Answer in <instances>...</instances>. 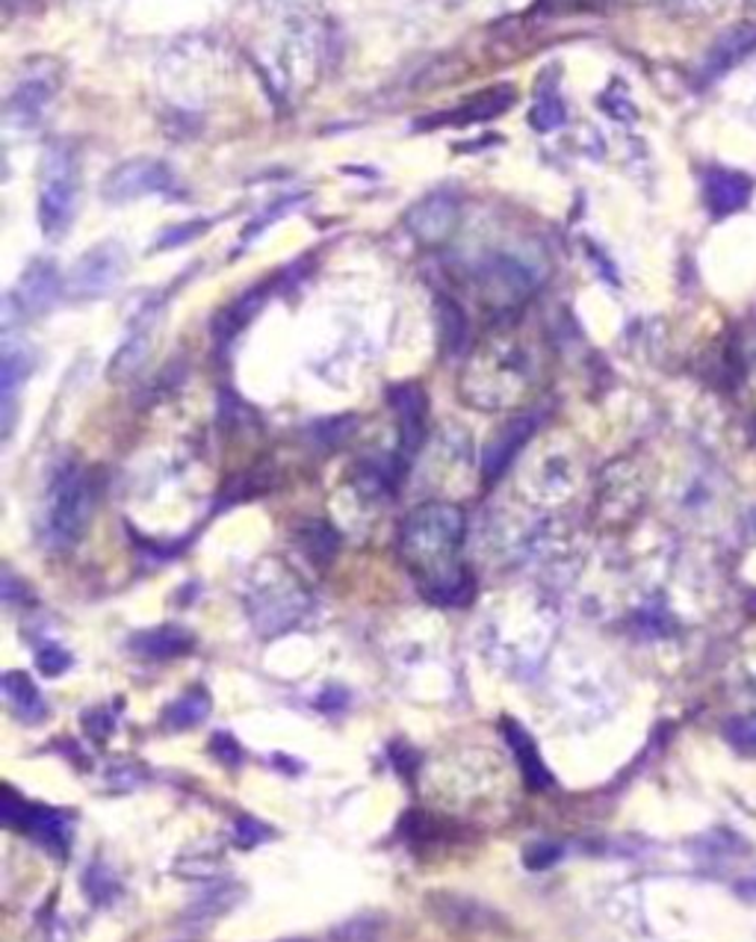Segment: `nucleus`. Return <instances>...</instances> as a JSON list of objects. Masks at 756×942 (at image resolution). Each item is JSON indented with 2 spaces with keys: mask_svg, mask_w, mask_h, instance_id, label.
I'll use <instances>...</instances> for the list:
<instances>
[{
  "mask_svg": "<svg viewBox=\"0 0 756 942\" xmlns=\"http://www.w3.org/2000/svg\"><path fill=\"white\" fill-rule=\"evenodd\" d=\"M754 196V180L733 168H709L704 175V201L713 216H733Z\"/></svg>",
  "mask_w": 756,
  "mask_h": 942,
  "instance_id": "obj_14",
  "label": "nucleus"
},
{
  "mask_svg": "<svg viewBox=\"0 0 756 942\" xmlns=\"http://www.w3.org/2000/svg\"><path fill=\"white\" fill-rule=\"evenodd\" d=\"M127 275V252L125 246L116 240H106L92 246L89 252H84L74 266L68 269L65 278V293L77 299V302H89V299H104L116 290L118 284L125 281Z\"/></svg>",
  "mask_w": 756,
  "mask_h": 942,
  "instance_id": "obj_5",
  "label": "nucleus"
},
{
  "mask_svg": "<svg viewBox=\"0 0 756 942\" xmlns=\"http://www.w3.org/2000/svg\"><path fill=\"white\" fill-rule=\"evenodd\" d=\"M172 189H175V175L163 160L134 158L110 168V175L101 184V196L110 204H127L146 196H163Z\"/></svg>",
  "mask_w": 756,
  "mask_h": 942,
  "instance_id": "obj_6",
  "label": "nucleus"
},
{
  "mask_svg": "<svg viewBox=\"0 0 756 942\" xmlns=\"http://www.w3.org/2000/svg\"><path fill=\"white\" fill-rule=\"evenodd\" d=\"M319 706H323L326 713H331V706H346V691H326V694L319 698Z\"/></svg>",
  "mask_w": 756,
  "mask_h": 942,
  "instance_id": "obj_36",
  "label": "nucleus"
},
{
  "mask_svg": "<svg viewBox=\"0 0 756 942\" xmlns=\"http://www.w3.org/2000/svg\"><path fill=\"white\" fill-rule=\"evenodd\" d=\"M0 691H3V701L12 709V715L22 718L24 724H39L48 715L42 694L24 670H7L0 680Z\"/></svg>",
  "mask_w": 756,
  "mask_h": 942,
  "instance_id": "obj_17",
  "label": "nucleus"
},
{
  "mask_svg": "<svg viewBox=\"0 0 756 942\" xmlns=\"http://www.w3.org/2000/svg\"><path fill=\"white\" fill-rule=\"evenodd\" d=\"M237 901L234 887H216V895H204V899L189 910V919H211L213 913H225Z\"/></svg>",
  "mask_w": 756,
  "mask_h": 942,
  "instance_id": "obj_28",
  "label": "nucleus"
},
{
  "mask_svg": "<svg viewBox=\"0 0 756 942\" xmlns=\"http://www.w3.org/2000/svg\"><path fill=\"white\" fill-rule=\"evenodd\" d=\"M724 739L739 751L756 754V715H735L724 724Z\"/></svg>",
  "mask_w": 756,
  "mask_h": 942,
  "instance_id": "obj_27",
  "label": "nucleus"
},
{
  "mask_svg": "<svg viewBox=\"0 0 756 942\" xmlns=\"http://www.w3.org/2000/svg\"><path fill=\"white\" fill-rule=\"evenodd\" d=\"M295 541L305 550L307 558H314L316 565H326L337 550V532L323 520H307L295 535Z\"/></svg>",
  "mask_w": 756,
  "mask_h": 942,
  "instance_id": "obj_23",
  "label": "nucleus"
},
{
  "mask_svg": "<svg viewBox=\"0 0 756 942\" xmlns=\"http://www.w3.org/2000/svg\"><path fill=\"white\" fill-rule=\"evenodd\" d=\"M393 409L400 414V452H396V476H405L423 440H426V393L417 385H400L393 390Z\"/></svg>",
  "mask_w": 756,
  "mask_h": 942,
  "instance_id": "obj_11",
  "label": "nucleus"
},
{
  "mask_svg": "<svg viewBox=\"0 0 756 942\" xmlns=\"http://www.w3.org/2000/svg\"><path fill=\"white\" fill-rule=\"evenodd\" d=\"M482 287L494 304H515L536 290V275L515 258H494L484 263Z\"/></svg>",
  "mask_w": 756,
  "mask_h": 942,
  "instance_id": "obj_13",
  "label": "nucleus"
},
{
  "mask_svg": "<svg viewBox=\"0 0 756 942\" xmlns=\"http://www.w3.org/2000/svg\"><path fill=\"white\" fill-rule=\"evenodd\" d=\"M60 65L51 60L33 63L27 72L15 80L10 98H7V122L15 127H30L42 118L45 106L51 104L53 95L60 92Z\"/></svg>",
  "mask_w": 756,
  "mask_h": 942,
  "instance_id": "obj_8",
  "label": "nucleus"
},
{
  "mask_svg": "<svg viewBox=\"0 0 756 942\" xmlns=\"http://www.w3.org/2000/svg\"><path fill=\"white\" fill-rule=\"evenodd\" d=\"M36 665H39V670H42L45 677H60L63 670L72 668V656H68L60 644H48V648L39 650Z\"/></svg>",
  "mask_w": 756,
  "mask_h": 942,
  "instance_id": "obj_30",
  "label": "nucleus"
},
{
  "mask_svg": "<svg viewBox=\"0 0 756 942\" xmlns=\"http://www.w3.org/2000/svg\"><path fill=\"white\" fill-rule=\"evenodd\" d=\"M299 201H302V196H293V199H281V201H278V204H273V208L263 213L261 219L252 222V228L242 234V242H252L254 237H257L261 230L269 228V225H273L275 219H281V216H287V213H290V210H293L295 204H299Z\"/></svg>",
  "mask_w": 756,
  "mask_h": 942,
  "instance_id": "obj_31",
  "label": "nucleus"
},
{
  "mask_svg": "<svg viewBox=\"0 0 756 942\" xmlns=\"http://www.w3.org/2000/svg\"><path fill=\"white\" fill-rule=\"evenodd\" d=\"M207 228H211V222H187V225H178V228L166 230V234L160 237L158 249H175V246H180V242L196 240V237L204 234Z\"/></svg>",
  "mask_w": 756,
  "mask_h": 942,
  "instance_id": "obj_33",
  "label": "nucleus"
},
{
  "mask_svg": "<svg viewBox=\"0 0 756 942\" xmlns=\"http://www.w3.org/2000/svg\"><path fill=\"white\" fill-rule=\"evenodd\" d=\"M505 739H508L512 751H515L526 786H529L532 792L550 789V786H553V775H550V768H546V763L541 759V754H538V744L532 742V736L526 733L520 724L505 721Z\"/></svg>",
  "mask_w": 756,
  "mask_h": 942,
  "instance_id": "obj_18",
  "label": "nucleus"
},
{
  "mask_svg": "<svg viewBox=\"0 0 756 942\" xmlns=\"http://www.w3.org/2000/svg\"><path fill=\"white\" fill-rule=\"evenodd\" d=\"M462 222V208L450 192H431L405 213V228L423 246H441Z\"/></svg>",
  "mask_w": 756,
  "mask_h": 942,
  "instance_id": "obj_10",
  "label": "nucleus"
},
{
  "mask_svg": "<svg viewBox=\"0 0 756 942\" xmlns=\"http://www.w3.org/2000/svg\"><path fill=\"white\" fill-rule=\"evenodd\" d=\"M467 514L455 503H423L405 517L400 532V555L423 594L438 603H462L472 579L462 565Z\"/></svg>",
  "mask_w": 756,
  "mask_h": 942,
  "instance_id": "obj_1",
  "label": "nucleus"
},
{
  "mask_svg": "<svg viewBox=\"0 0 756 942\" xmlns=\"http://www.w3.org/2000/svg\"><path fill=\"white\" fill-rule=\"evenodd\" d=\"M146 357H148V337L142 335L127 337L125 346H122V349L116 352V357L110 361V369H106V373H110L113 381H125V378L134 376V373L146 364Z\"/></svg>",
  "mask_w": 756,
  "mask_h": 942,
  "instance_id": "obj_25",
  "label": "nucleus"
},
{
  "mask_svg": "<svg viewBox=\"0 0 756 942\" xmlns=\"http://www.w3.org/2000/svg\"><path fill=\"white\" fill-rule=\"evenodd\" d=\"M130 648L148 656V660H175V656H184L192 648V636L178 627H158L139 632L137 639L130 641Z\"/></svg>",
  "mask_w": 756,
  "mask_h": 942,
  "instance_id": "obj_20",
  "label": "nucleus"
},
{
  "mask_svg": "<svg viewBox=\"0 0 756 942\" xmlns=\"http://www.w3.org/2000/svg\"><path fill=\"white\" fill-rule=\"evenodd\" d=\"M567 122L565 101L558 92V84L553 77H541V86L536 92V104L529 110V125L536 127L538 134H550Z\"/></svg>",
  "mask_w": 756,
  "mask_h": 942,
  "instance_id": "obj_21",
  "label": "nucleus"
},
{
  "mask_svg": "<svg viewBox=\"0 0 756 942\" xmlns=\"http://www.w3.org/2000/svg\"><path fill=\"white\" fill-rule=\"evenodd\" d=\"M211 694L204 689H192L187 694H180L178 701L168 703L166 713H163V724L168 730H189L201 724L207 715H211Z\"/></svg>",
  "mask_w": 756,
  "mask_h": 942,
  "instance_id": "obj_22",
  "label": "nucleus"
},
{
  "mask_svg": "<svg viewBox=\"0 0 756 942\" xmlns=\"http://www.w3.org/2000/svg\"><path fill=\"white\" fill-rule=\"evenodd\" d=\"M33 367H36V355H33L30 343L15 335L12 325L3 323V343H0V409H3L0 423H3V435H10L12 419H15V390L27 381Z\"/></svg>",
  "mask_w": 756,
  "mask_h": 942,
  "instance_id": "obj_9",
  "label": "nucleus"
},
{
  "mask_svg": "<svg viewBox=\"0 0 756 942\" xmlns=\"http://www.w3.org/2000/svg\"><path fill=\"white\" fill-rule=\"evenodd\" d=\"M245 600H249V615H252L254 627L266 636L293 627L307 608L305 591L295 582V576L287 574V570L284 574L281 570L278 574L257 570Z\"/></svg>",
  "mask_w": 756,
  "mask_h": 942,
  "instance_id": "obj_4",
  "label": "nucleus"
},
{
  "mask_svg": "<svg viewBox=\"0 0 756 942\" xmlns=\"http://www.w3.org/2000/svg\"><path fill=\"white\" fill-rule=\"evenodd\" d=\"M558 857H562V845H556V842H536L524 854L529 869H550L553 863H558Z\"/></svg>",
  "mask_w": 756,
  "mask_h": 942,
  "instance_id": "obj_32",
  "label": "nucleus"
},
{
  "mask_svg": "<svg viewBox=\"0 0 756 942\" xmlns=\"http://www.w3.org/2000/svg\"><path fill=\"white\" fill-rule=\"evenodd\" d=\"M211 751L219 756L225 765H240L242 763V748L240 742L234 739L231 733H216L211 739Z\"/></svg>",
  "mask_w": 756,
  "mask_h": 942,
  "instance_id": "obj_34",
  "label": "nucleus"
},
{
  "mask_svg": "<svg viewBox=\"0 0 756 942\" xmlns=\"http://www.w3.org/2000/svg\"><path fill=\"white\" fill-rule=\"evenodd\" d=\"M261 304H263L261 290H252V293L242 296L240 302H234L225 314H219V319H216V337H219V340H228V337L237 335L242 325L257 314Z\"/></svg>",
  "mask_w": 756,
  "mask_h": 942,
  "instance_id": "obj_24",
  "label": "nucleus"
},
{
  "mask_svg": "<svg viewBox=\"0 0 756 942\" xmlns=\"http://www.w3.org/2000/svg\"><path fill=\"white\" fill-rule=\"evenodd\" d=\"M65 290V281L60 278V269L56 263L45 261V258H36V261L27 263V269L18 278V287H15V304L22 314L42 316L51 311L53 304L60 302V293Z\"/></svg>",
  "mask_w": 756,
  "mask_h": 942,
  "instance_id": "obj_12",
  "label": "nucleus"
},
{
  "mask_svg": "<svg viewBox=\"0 0 756 942\" xmlns=\"http://www.w3.org/2000/svg\"><path fill=\"white\" fill-rule=\"evenodd\" d=\"M80 199V166L68 142H51L39 166V225L48 240H60L72 228Z\"/></svg>",
  "mask_w": 756,
  "mask_h": 942,
  "instance_id": "obj_3",
  "label": "nucleus"
},
{
  "mask_svg": "<svg viewBox=\"0 0 756 942\" xmlns=\"http://www.w3.org/2000/svg\"><path fill=\"white\" fill-rule=\"evenodd\" d=\"M84 890L86 895L94 901V904H110V901L116 899L118 892H122V887H118V880L110 875V871L104 869V866H92V869L86 871L84 878Z\"/></svg>",
  "mask_w": 756,
  "mask_h": 942,
  "instance_id": "obj_26",
  "label": "nucleus"
},
{
  "mask_svg": "<svg viewBox=\"0 0 756 942\" xmlns=\"http://www.w3.org/2000/svg\"><path fill=\"white\" fill-rule=\"evenodd\" d=\"M536 435V419L520 417L505 423L503 429L496 431L494 438L488 440V447L482 452V473L484 482H494L505 473V467L517 459V452L524 450L526 440Z\"/></svg>",
  "mask_w": 756,
  "mask_h": 942,
  "instance_id": "obj_15",
  "label": "nucleus"
},
{
  "mask_svg": "<svg viewBox=\"0 0 756 942\" xmlns=\"http://www.w3.org/2000/svg\"><path fill=\"white\" fill-rule=\"evenodd\" d=\"M86 727L92 730V736H94V730H98V736H106L110 730H113V721H110V718H104L101 713H94V715H86Z\"/></svg>",
  "mask_w": 756,
  "mask_h": 942,
  "instance_id": "obj_35",
  "label": "nucleus"
},
{
  "mask_svg": "<svg viewBox=\"0 0 756 942\" xmlns=\"http://www.w3.org/2000/svg\"><path fill=\"white\" fill-rule=\"evenodd\" d=\"M515 101V89L512 86H494L488 92H479L470 101H464L458 110L452 115H443V122H452V125H472V122H488L494 115L505 113Z\"/></svg>",
  "mask_w": 756,
  "mask_h": 942,
  "instance_id": "obj_19",
  "label": "nucleus"
},
{
  "mask_svg": "<svg viewBox=\"0 0 756 942\" xmlns=\"http://www.w3.org/2000/svg\"><path fill=\"white\" fill-rule=\"evenodd\" d=\"M0 821L7 828H18L24 833H30L39 845L51 849L53 854L63 857L68 851V842H72V833H68V816L53 809V806H39L27 804L15 792H3V801H0Z\"/></svg>",
  "mask_w": 756,
  "mask_h": 942,
  "instance_id": "obj_7",
  "label": "nucleus"
},
{
  "mask_svg": "<svg viewBox=\"0 0 756 942\" xmlns=\"http://www.w3.org/2000/svg\"><path fill=\"white\" fill-rule=\"evenodd\" d=\"M747 3H751V7H756V0H747Z\"/></svg>",
  "mask_w": 756,
  "mask_h": 942,
  "instance_id": "obj_37",
  "label": "nucleus"
},
{
  "mask_svg": "<svg viewBox=\"0 0 756 942\" xmlns=\"http://www.w3.org/2000/svg\"><path fill=\"white\" fill-rule=\"evenodd\" d=\"M266 837H269V828L252 816H242L240 821L234 825V839H237V845H242V849H254V845L266 842Z\"/></svg>",
  "mask_w": 756,
  "mask_h": 942,
  "instance_id": "obj_29",
  "label": "nucleus"
},
{
  "mask_svg": "<svg viewBox=\"0 0 756 942\" xmlns=\"http://www.w3.org/2000/svg\"><path fill=\"white\" fill-rule=\"evenodd\" d=\"M94 508V493L86 476L77 464H63L53 473L48 493H45L42 517V541L51 550H72L84 538L89 517Z\"/></svg>",
  "mask_w": 756,
  "mask_h": 942,
  "instance_id": "obj_2",
  "label": "nucleus"
},
{
  "mask_svg": "<svg viewBox=\"0 0 756 942\" xmlns=\"http://www.w3.org/2000/svg\"><path fill=\"white\" fill-rule=\"evenodd\" d=\"M756 48V27L754 24H735V27H730L727 33H721L718 36V42L709 48V53H706V63H704V72L706 77H718V74H724L730 65H735L739 60H745L747 53Z\"/></svg>",
  "mask_w": 756,
  "mask_h": 942,
  "instance_id": "obj_16",
  "label": "nucleus"
}]
</instances>
